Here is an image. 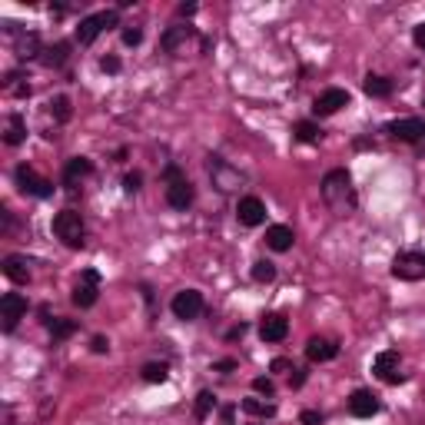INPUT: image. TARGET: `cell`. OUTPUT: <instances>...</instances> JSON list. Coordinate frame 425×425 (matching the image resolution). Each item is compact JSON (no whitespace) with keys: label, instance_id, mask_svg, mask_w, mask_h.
Segmentation results:
<instances>
[{"label":"cell","instance_id":"36","mask_svg":"<svg viewBox=\"0 0 425 425\" xmlns=\"http://www.w3.org/2000/svg\"><path fill=\"white\" fill-rule=\"evenodd\" d=\"M302 425H322V412H316V409H306V412H302Z\"/></svg>","mask_w":425,"mask_h":425},{"label":"cell","instance_id":"9","mask_svg":"<svg viewBox=\"0 0 425 425\" xmlns=\"http://www.w3.org/2000/svg\"><path fill=\"white\" fill-rule=\"evenodd\" d=\"M372 372H376L386 386H396V382H402V362H399V352H392V349H386V352H379L376 359H372Z\"/></svg>","mask_w":425,"mask_h":425},{"label":"cell","instance_id":"20","mask_svg":"<svg viewBox=\"0 0 425 425\" xmlns=\"http://www.w3.org/2000/svg\"><path fill=\"white\" fill-rule=\"evenodd\" d=\"M4 276H7L10 282H17V286H24V282H30L27 260H24V256H7V260H4Z\"/></svg>","mask_w":425,"mask_h":425},{"label":"cell","instance_id":"41","mask_svg":"<svg viewBox=\"0 0 425 425\" xmlns=\"http://www.w3.org/2000/svg\"><path fill=\"white\" fill-rule=\"evenodd\" d=\"M176 14H180V17H190V14H196V4H180Z\"/></svg>","mask_w":425,"mask_h":425},{"label":"cell","instance_id":"14","mask_svg":"<svg viewBox=\"0 0 425 425\" xmlns=\"http://www.w3.org/2000/svg\"><path fill=\"white\" fill-rule=\"evenodd\" d=\"M260 336H262V342H282V339L290 336V322H286V316H280V312L262 316Z\"/></svg>","mask_w":425,"mask_h":425},{"label":"cell","instance_id":"31","mask_svg":"<svg viewBox=\"0 0 425 425\" xmlns=\"http://www.w3.org/2000/svg\"><path fill=\"white\" fill-rule=\"evenodd\" d=\"M212 409H216V396H212V392H200V396H196V416L206 419Z\"/></svg>","mask_w":425,"mask_h":425},{"label":"cell","instance_id":"33","mask_svg":"<svg viewBox=\"0 0 425 425\" xmlns=\"http://www.w3.org/2000/svg\"><path fill=\"white\" fill-rule=\"evenodd\" d=\"M252 392H260V396L272 399V396H276V386H272L270 376H260V379H252Z\"/></svg>","mask_w":425,"mask_h":425},{"label":"cell","instance_id":"42","mask_svg":"<svg viewBox=\"0 0 425 425\" xmlns=\"http://www.w3.org/2000/svg\"><path fill=\"white\" fill-rule=\"evenodd\" d=\"M290 382H292V386H296V389H299L302 382H306V372H302V369H296V376H292Z\"/></svg>","mask_w":425,"mask_h":425},{"label":"cell","instance_id":"26","mask_svg":"<svg viewBox=\"0 0 425 425\" xmlns=\"http://www.w3.org/2000/svg\"><path fill=\"white\" fill-rule=\"evenodd\" d=\"M47 326H50V336L57 339V342H60V339H67V336H73V332H77V322H73V319H50Z\"/></svg>","mask_w":425,"mask_h":425},{"label":"cell","instance_id":"17","mask_svg":"<svg viewBox=\"0 0 425 425\" xmlns=\"http://www.w3.org/2000/svg\"><path fill=\"white\" fill-rule=\"evenodd\" d=\"M306 356H309V362H329V359L339 356V346L326 336H312L306 342Z\"/></svg>","mask_w":425,"mask_h":425},{"label":"cell","instance_id":"43","mask_svg":"<svg viewBox=\"0 0 425 425\" xmlns=\"http://www.w3.org/2000/svg\"><path fill=\"white\" fill-rule=\"evenodd\" d=\"M216 369H220V372H230V369H236V362H232V359H222V362H216Z\"/></svg>","mask_w":425,"mask_h":425},{"label":"cell","instance_id":"8","mask_svg":"<svg viewBox=\"0 0 425 425\" xmlns=\"http://www.w3.org/2000/svg\"><path fill=\"white\" fill-rule=\"evenodd\" d=\"M14 176H17L20 190H24V193H30V196H37V200H47V196L53 193V183H50V180H43L37 170H30L27 163H20Z\"/></svg>","mask_w":425,"mask_h":425},{"label":"cell","instance_id":"28","mask_svg":"<svg viewBox=\"0 0 425 425\" xmlns=\"http://www.w3.org/2000/svg\"><path fill=\"white\" fill-rule=\"evenodd\" d=\"M319 123H312V120H302V123H296V140H302V143H316L319 140Z\"/></svg>","mask_w":425,"mask_h":425},{"label":"cell","instance_id":"24","mask_svg":"<svg viewBox=\"0 0 425 425\" xmlns=\"http://www.w3.org/2000/svg\"><path fill=\"white\" fill-rule=\"evenodd\" d=\"M242 412L270 419V416H276V406H272V402H262V399H242Z\"/></svg>","mask_w":425,"mask_h":425},{"label":"cell","instance_id":"39","mask_svg":"<svg viewBox=\"0 0 425 425\" xmlns=\"http://www.w3.org/2000/svg\"><path fill=\"white\" fill-rule=\"evenodd\" d=\"M100 67H103L106 73H120V60H116V57H103V60H100Z\"/></svg>","mask_w":425,"mask_h":425},{"label":"cell","instance_id":"1","mask_svg":"<svg viewBox=\"0 0 425 425\" xmlns=\"http://www.w3.org/2000/svg\"><path fill=\"white\" fill-rule=\"evenodd\" d=\"M322 200H326L339 216L356 210V190H352V176L349 170H329L322 180Z\"/></svg>","mask_w":425,"mask_h":425},{"label":"cell","instance_id":"25","mask_svg":"<svg viewBox=\"0 0 425 425\" xmlns=\"http://www.w3.org/2000/svg\"><path fill=\"white\" fill-rule=\"evenodd\" d=\"M166 376H170V366H166V362H146L143 366V382H150V386L166 382Z\"/></svg>","mask_w":425,"mask_h":425},{"label":"cell","instance_id":"10","mask_svg":"<svg viewBox=\"0 0 425 425\" xmlns=\"http://www.w3.org/2000/svg\"><path fill=\"white\" fill-rule=\"evenodd\" d=\"M386 130L396 136V140H402V143H422V140H425V120H419V116H402V120H392Z\"/></svg>","mask_w":425,"mask_h":425},{"label":"cell","instance_id":"29","mask_svg":"<svg viewBox=\"0 0 425 425\" xmlns=\"http://www.w3.org/2000/svg\"><path fill=\"white\" fill-rule=\"evenodd\" d=\"M67 43H53V47H47L43 50V63H47V67H60V63H63V60H67Z\"/></svg>","mask_w":425,"mask_h":425},{"label":"cell","instance_id":"12","mask_svg":"<svg viewBox=\"0 0 425 425\" xmlns=\"http://www.w3.org/2000/svg\"><path fill=\"white\" fill-rule=\"evenodd\" d=\"M342 106H349V93L346 90H339V87H329V90H322L316 97V116H332V113H339Z\"/></svg>","mask_w":425,"mask_h":425},{"label":"cell","instance_id":"2","mask_svg":"<svg viewBox=\"0 0 425 425\" xmlns=\"http://www.w3.org/2000/svg\"><path fill=\"white\" fill-rule=\"evenodd\" d=\"M53 236H57L67 250H80L87 242V226H83V216L77 210H63L53 216Z\"/></svg>","mask_w":425,"mask_h":425},{"label":"cell","instance_id":"35","mask_svg":"<svg viewBox=\"0 0 425 425\" xmlns=\"http://www.w3.org/2000/svg\"><path fill=\"white\" fill-rule=\"evenodd\" d=\"M140 183H143V176H140V173H126L123 190H126V193H136V190H140Z\"/></svg>","mask_w":425,"mask_h":425},{"label":"cell","instance_id":"21","mask_svg":"<svg viewBox=\"0 0 425 425\" xmlns=\"http://www.w3.org/2000/svg\"><path fill=\"white\" fill-rule=\"evenodd\" d=\"M210 173L216 176V186H220V190H236V186H240V176L232 173V170H230V166H226V163H222L220 156H212Z\"/></svg>","mask_w":425,"mask_h":425},{"label":"cell","instance_id":"18","mask_svg":"<svg viewBox=\"0 0 425 425\" xmlns=\"http://www.w3.org/2000/svg\"><path fill=\"white\" fill-rule=\"evenodd\" d=\"M90 173H93V163H90L87 156H73V160L63 166V186L73 190V186H80V180H87Z\"/></svg>","mask_w":425,"mask_h":425},{"label":"cell","instance_id":"3","mask_svg":"<svg viewBox=\"0 0 425 425\" xmlns=\"http://www.w3.org/2000/svg\"><path fill=\"white\" fill-rule=\"evenodd\" d=\"M163 180H166V203L173 206V210H186V206L193 203V183L186 180V173L180 166H166Z\"/></svg>","mask_w":425,"mask_h":425},{"label":"cell","instance_id":"16","mask_svg":"<svg viewBox=\"0 0 425 425\" xmlns=\"http://www.w3.org/2000/svg\"><path fill=\"white\" fill-rule=\"evenodd\" d=\"M292 242H296V232H292V226H282V222H276V226H270V230H266V246H270L272 252H290Z\"/></svg>","mask_w":425,"mask_h":425},{"label":"cell","instance_id":"4","mask_svg":"<svg viewBox=\"0 0 425 425\" xmlns=\"http://www.w3.org/2000/svg\"><path fill=\"white\" fill-rule=\"evenodd\" d=\"M392 276H396V280H406V282L425 280V252H419V250L399 252L396 260H392Z\"/></svg>","mask_w":425,"mask_h":425},{"label":"cell","instance_id":"13","mask_svg":"<svg viewBox=\"0 0 425 425\" xmlns=\"http://www.w3.org/2000/svg\"><path fill=\"white\" fill-rule=\"evenodd\" d=\"M236 216H240L242 226H260V222H266V206H262L260 196H242L236 203Z\"/></svg>","mask_w":425,"mask_h":425},{"label":"cell","instance_id":"6","mask_svg":"<svg viewBox=\"0 0 425 425\" xmlns=\"http://www.w3.org/2000/svg\"><path fill=\"white\" fill-rule=\"evenodd\" d=\"M100 296V272L97 270H83L80 272L77 286H73V306H80V309H90L93 302H97Z\"/></svg>","mask_w":425,"mask_h":425},{"label":"cell","instance_id":"19","mask_svg":"<svg viewBox=\"0 0 425 425\" xmlns=\"http://www.w3.org/2000/svg\"><path fill=\"white\" fill-rule=\"evenodd\" d=\"M190 40H193V27H170L160 43H163L166 53H183Z\"/></svg>","mask_w":425,"mask_h":425},{"label":"cell","instance_id":"30","mask_svg":"<svg viewBox=\"0 0 425 425\" xmlns=\"http://www.w3.org/2000/svg\"><path fill=\"white\" fill-rule=\"evenodd\" d=\"M37 50H40L37 34H27V37H20V43H17V57H20V60L37 57Z\"/></svg>","mask_w":425,"mask_h":425},{"label":"cell","instance_id":"27","mask_svg":"<svg viewBox=\"0 0 425 425\" xmlns=\"http://www.w3.org/2000/svg\"><path fill=\"white\" fill-rule=\"evenodd\" d=\"M252 280L256 282H272L276 280V266L270 260H256L252 262Z\"/></svg>","mask_w":425,"mask_h":425},{"label":"cell","instance_id":"23","mask_svg":"<svg viewBox=\"0 0 425 425\" xmlns=\"http://www.w3.org/2000/svg\"><path fill=\"white\" fill-rule=\"evenodd\" d=\"M24 136H27V126H24V120H20V116H10V120H7V133H4L7 146H20V143H24Z\"/></svg>","mask_w":425,"mask_h":425},{"label":"cell","instance_id":"38","mask_svg":"<svg viewBox=\"0 0 425 425\" xmlns=\"http://www.w3.org/2000/svg\"><path fill=\"white\" fill-rule=\"evenodd\" d=\"M272 372H296V369H292V362L290 359H272Z\"/></svg>","mask_w":425,"mask_h":425},{"label":"cell","instance_id":"7","mask_svg":"<svg viewBox=\"0 0 425 425\" xmlns=\"http://www.w3.org/2000/svg\"><path fill=\"white\" fill-rule=\"evenodd\" d=\"M170 309H173L176 319H183V322H193V319L203 312V292H200V290H183V292H176L173 302H170Z\"/></svg>","mask_w":425,"mask_h":425},{"label":"cell","instance_id":"44","mask_svg":"<svg viewBox=\"0 0 425 425\" xmlns=\"http://www.w3.org/2000/svg\"><path fill=\"white\" fill-rule=\"evenodd\" d=\"M232 412H236V409H232V406H226V409H222V412H220V419H222V422H226V425H230V422H232Z\"/></svg>","mask_w":425,"mask_h":425},{"label":"cell","instance_id":"22","mask_svg":"<svg viewBox=\"0 0 425 425\" xmlns=\"http://www.w3.org/2000/svg\"><path fill=\"white\" fill-rule=\"evenodd\" d=\"M362 87H366L369 97H379V100H382V97H389V93H392V80H389V77H379V73H369Z\"/></svg>","mask_w":425,"mask_h":425},{"label":"cell","instance_id":"37","mask_svg":"<svg viewBox=\"0 0 425 425\" xmlns=\"http://www.w3.org/2000/svg\"><path fill=\"white\" fill-rule=\"evenodd\" d=\"M90 349H93V352H100V356H103V352H110V339H103V336H93V342H90Z\"/></svg>","mask_w":425,"mask_h":425},{"label":"cell","instance_id":"5","mask_svg":"<svg viewBox=\"0 0 425 425\" xmlns=\"http://www.w3.org/2000/svg\"><path fill=\"white\" fill-rule=\"evenodd\" d=\"M116 24V10H100V14H90V17L80 20L77 27V40L80 43H93V40L103 34V30H110Z\"/></svg>","mask_w":425,"mask_h":425},{"label":"cell","instance_id":"11","mask_svg":"<svg viewBox=\"0 0 425 425\" xmlns=\"http://www.w3.org/2000/svg\"><path fill=\"white\" fill-rule=\"evenodd\" d=\"M27 316V299L20 296V292H7L4 299H0V319H4V332H14L17 322Z\"/></svg>","mask_w":425,"mask_h":425},{"label":"cell","instance_id":"40","mask_svg":"<svg viewBox=\"0 0 425 425\" xmlns=\"http://www.w3.org/2000/svg\"><path fill=\"white\" fill-rule=\"evenodd\" d=\"M412 40H416L419 50H425V24H419V27L412 30Z\"/></svg>","mask_w":425,"mask_h":425},{"label":"cell","instance_id":"34","mask_svg":"<svg viewBox=\"0 0 425 425\" xmlns=\"http://www.w3.org/2000/svg\"><path fill=\"white\" fill-rule=\"evenodd\" d=\"M140 40H143V30H140V27H126L123 30V43H126V47H140Z\"/></svg>","mask_w":425,"mask_h":425},{"label":"cell","instance_id":"15","mask_svg":"<svg viewBox=\"0 0 425 425\" xmlns=\"http://www.w3.org/2000/svg\"><path fill=\"white\" fill-rule=\"evenodd\" d=\"M349 412L356 419H372L379 412V399L369 392V389H356L352 396H349Z\"/></svg>","mask_w":425,"mask_h":425},{"label":"cell","instance_id":"32","mask_svg":"<svg viewBox=\"0 0 425 425\" xmlns=\"http://www.w3.org/2000/svg\"><path fill=\"white\" fill-rule=\"evenodd\" d=\"M50 113L57 116L60 123H63V120H70V100L67 97H53V100H50Z\"/></svg>","mask_w":425,"mask_h":425}]
</instances>
